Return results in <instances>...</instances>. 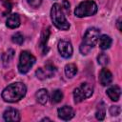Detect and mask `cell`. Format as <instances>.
Returning <instances> with one entry per match:
<instances>
[{"instance_id": "cell-1", "label": "cell", "mask_w": 122, "mask_h": 122, "mask_svg": "<svg viewBox=\"0 0 122 122\" xmlns=\"http://www.w3.org/2000/svg\"><path fill=\"white\" fill-rule=\"evenodd\" d=\"M27 92V87L22 82H14L6 87L2 92V98L6 102L13 103L22 99Z\"/></svg>"}, {"instance_id": "cell-2", "label": "cell", "mask_w": 122, "mask_h": 122, "mask_svg": "<svg viewBox=\"0 0 122 122\" xmlns=\"http://www.w3.org/2000/svg\"><path fill=\"white\" fill-rule=\"evenodd\" d=\"M99 38V30L96 28H90L86 30L85 35L83 37V41L80 45V52L84 55L88 54L91 50L94 47V45L97 43Z\"/></svg>"}, {"instance_id": "cell-3", "label": "cell", "mask_w": 122, "mask_h": 122, "mask_svg": "<svg viewBox=\"0 0 122 122\" xmlns=\"http://www.w3.org/2000/svg\"><path fill=\"white\" fill-rule=\"evenodd\" d=\"M51 18L53 23V25L62 30H67L70 28V24L68 20L66 19V16L64 14V10L62 9V6L58 3H55L52 5L51 10Z\"/></svg>"}, {"instance_id": "cell-4", "label": "cell", "mask_w": 122, "mask_h": 122, "mask_svg": "<svg viewBox=\"0 0 122 122\" xmlns=\"http://www.w3.org/2000/svg\"><path fill=\"white\" fill-rule=\"evenodd\" d=\"M97 11V5L92 0H85L81 2L74 10L75 16L82 18L87 16H92Z\"/></svg>"}, {"instance_id": "cell-5", "label": "cell", "mask_w": 122, "mask_h": 122, "mask_svg": "<svg viewBox=\"0 0 122 122\" xmlns=\"http://www.w3.org/2000/svg\"><path fill=\"white\" fill-rule=\"evenodd\" d=\"M36 59L35 57L28 51H23L19 56L18 62V71L20 73H27L30 68L34 65Z\"/></svg>"}, {"instance_id": "cell-6", "label": "cell", "mask_w": 122, "mask_h": 122, "mask_svg": "<svg viewBox=\"0 0 122 122\" xmlns=\"http://www.w3.org/2000/svg\"><path fill=\"white\" fill-rule=\"evenodd\" d=\"M58 51L60 53V55L64 58H70L72 55V46L71 44V42L66 41V40H60L58 42V46H57Z\"/></svg>"}, {"instance_id": "cell-7", "label": "cell", "mask_w": 122, "mask_h": 122, "mask_svg": "<svg viewBox=\"0 0 122 122\" xmlns=\"http://www.w3.org/2000/svg\"><path fill=\"white\" fill-rule=\"evenodd\" d=\"M58 117L62 120H70L74 116V110L71 106H63L57 111Z\"/></svg>"}, {"instance_id": "cell-8", "label": "cell", "mask_w": 122, "mask_h": 122, "mask_svg": "<svg viewBox=\"0 0 122 122\" xmlns=\"http://www.w3.org/2000/svg\"><path fill=\"white\" fill-rule=\"evenodd\" d=\"M3 118L5 121H12L17 122L20 120V113L16 109L9 108L3 113Z\"/></svg>"}, {"instance_id": "cell-9", "label": "cell", "mask_w": 122, "mask_h": 122, "mask_svg": "<svg viewBox=\"0 0 122 122\" xmlns=\"http://www.w3.org/2000/svg\"><path fill=\"white\" fill-rule=\"evenodd\" d=\"M112 81V72L106 69L103 68L99 72V82L102 86H109Z\"/></svg>"}, {"instance_id": "cell-10", "label": "cell", "mask_w": 122, "mask_h": 122, "mask_svg": "<svg viewBox=\"0 0 122 122\" xmlns=\"http://www.w3.org/2000/svg\"><path fill=\"white\" fill-rule=\"evenodd\" d=\"M55 71V67L52 65H47L45 69H38L36 71V75L39 79H45L48 77H51L52 73Z\"/></svg>"}, {"instance_id": "cell-11", "label": "cell", "mask_w": 122, "mask_h": 122, "mask_svg": "<svg viewBox=\"0 0 122 122\" xmlns=\"http://www.w3.org/2000/svg\"><path fill=\"white\" fill-rule=\"evenodd\" d=\"M6 25L10 29H15L20 26V16L17 13H12L8 16Z\"/></svg>"}, {"instance_id": "cell-12", "label": "cell", "mask_w": 122, "mask_h": 122, "mask_svg": "<svg viewBox=\"0 0 122 122\" xmlns=\"http://www.w3.org/2000/svg\"><path fill=\"white\" fill-rule=\"evenodd\" d=\"M107 95L112 101H118L121 95V90L116 85L112 86L107 90Z\"/></svg>"}, {"instance_id": "cell-13", "label": "cell", "mask_w": 122, "mask_h": 122, "mask_svg": "<svg viewBox=\"0 0 122 122\" xmlns=\"http://www.w3.org/2000/svg\"><path fill=\"white\" fill-rule=\"evenodd\" d=\"M98 42H99V48L101 50H108L110 49V47L112 46V38L109 35L103 34L101 36H99L98 38Z\"/></svg>"}, {"instance_id": "cell-14", "label": "cell", "mask_w": 122, "mask_h": 122, "mask_svg": "<svg viewBox=\"0 0 122 122\" xmlns=\"http://www.w3.org/2000/svg\"><path fill=\"white\" fill-rule=\"evenodd\" d=\"M36 100L37 102H39L40 104H46L48 99H49V93H48V91L45 90V89H40L39 91H37L36 94Z\"/></svg>"}, {"instance_id": "cell-15", "label": "cell", "mask_w": 122, "mask_h": 122, "mask_svg": "<svg viewBox=\"0 0 122 122\" xmlns=\"http://www.w3.org/2000/svg\"><path fill=\"white\" fill-rule=\"evenodd\" d=\"M77 73V67L73 63L67 64L65 66V74L68 78H72Z\"/></svg>"}, {"instance_id": "cell-16", "label": "cell", "mask_w": 122, "mask_h": 122, "mask_svg": "<svg viewBox=\"0 0 122 122\" xmlns=\"http://www.w3.org/2000/svg\"><path fill=\"white\" fill-rule=\"evenodd\" d=\"M86 98L87 97H86L84 92L82 91V89L80 87L74 89V91H73V99H74V102L75 103H80L83 100H85Z\"/></svg>"}, {"instance_id": "cell-17", "label": "cell", "mask_w": 122, "mask_h": 122, "mask_svg": "<svg viewBox=\"0 0 122 122\" xmlns=\"http://www.w3.org/2000/svg\"><path fill=\"white\" fill-rule=\"evenodd\" d=\"M105 114H106V108L103 102H101L98 106H97V110L95 112V116L98 120H103L105 118Z\"/></svg>"}, {"instance_id": "cell-18", "label": "cell", "mask_w": 122, "mask_h": 122, "mask_svg": "<svg viewBox=\"0 0 122 122\" xmlns=\"http://www.w3.org/2000/svg\"><path fill=\"white\" fill-rule=\"evenodd\" d=\"M49 36H50V29L48 28L47 30H43V32L41 34V38H40V48H42L44 51H45V47L47 45Z\"/></svg>"}, {"instance_id": "cell-19", "label": "cell", "mask_w": 122, "mask_h": 122, "mask_svg": "<svg viewBox=\"0 0 122 122\" xmlns=\"http://www.w3.org/2000/svg\"><path fill=\"white\" fill-rule=\"evenodd\" d=\"M79 87L82 89V91L84 92V93H85V95H86V97H87V98H89L90 96H92V95L93 88H92V85H90L89 83H87V82L82 83Z\"/></svg>"}, {"instance_id": "cell-20", "label": "cell", "mask_w": 122, "mask_h": 122, "mask_svg": "<svg viewBox=\"0 0 122 122\" xmlns=\"http://www.w3.org/2000/svg\"><path fill=\"white\" fill-rule=\"evenodd\" d=\"M13 55H14V51L13 50H8L2 56V59H3V64L5 66L9 65V63L11 61V59L13 58Z\"/></svg>"}, {"instance_id": "cell-21", "label": "cell", "mask_w": 122, "mask_h": 122, "mask_svg": "<svg viewBox=\"0 0 122 122\" xmlns=\"http://www.w3.org/2000/svg\"><path fill=\"white\" fill-rule=\"evenodd\" d=\"M63 99V92L60 90H55L51 93V102L52 103H59Z\"/></svg>"}, {"instance_id": "cell-22", "label": "cell", "mask_w": 122, "mask_h": 122, "mask_svg": "<svg viewBox=\"0 0 122 122\" xmlns=\"http://www.w3.org/2000/svg\"><path fill=\"white\" fill-rule=\"evenodd\" d=\"M97 61H98V64H100V65H102V66H106V65L109 63V61H110V58H109V56H108L106 53L101 52V53L97 56Z\"/></svg>"}, {"instance_id": "cell-23", "label": "cell", "mask_w": 122, "mask_h": 122, "mask_svg": "<svg viewBox=\"0 0 122 122\" xmlns=\"http://www.w3.org/2000/svg\"><path fill=\"white\" fill-rule=\"evenodd\" d=\"M11 41L15 44H18V45H21L23 44L24 42V36L22 33L20 32H15L12 36H11Z\"/></svg>"}, {"instance_id": "cell-24", "label": "cell", "mask_w": 122, "mask_h": 122, "mask_svg": "<svg viewBox=\"0 0 122 122\" xmlns=\"http://www.w3.org/2000/svg\"><path fill=\"white\" fill-rule=\"evenodd\" d=\"M120 112H121V110H120V107L119 106H112L110 108V113L112 116H114V115L116 116V115L120 114Z\"/></svg>"}, {"instance_id": "cell-25", "label": "cell", "mask_w": 122, "mask_h": 122, "mask_svg": "<svg viewBox=\"0 0 122 122\" xmlns=\"http://www.w3.org/2000/svg\"><path fill=\"white\" fill-rule=\"evenodd\" d=\"M42 1H43V0H27L28 4H29L30 7H32V8H38V7L41 5Z\"/></svg>"}, {"instance_id": "cell-26", "label": "cell", "mask_w": 122, "mask_h": 122, "mask_svg": "<svg viewBox=\"0 0 122 122\" xmlns=\"http://www.w3.org/2000/svg\"><path fill=\"white\" fill-rule=\"evenodd\" d=\"M62 9L66 10V11H67V12H70V3H69L67 0H64V1H63Z\"/></svg>"}, {"instance_id": "cell-27", "label": "cell", "mask_w": 122, "mask_h": 122, "mask_svg": "<svg viewBox=\"0 0 122 122\" xmlns=\"http://www.w3.org/2000/svg\"><path fill=\"white\" fill-rule=\"evenodd\" d=\"M120 20H121L120 18L117 20V26H118V30H121V27H120Z\"/></svg>"}]
</instances>
